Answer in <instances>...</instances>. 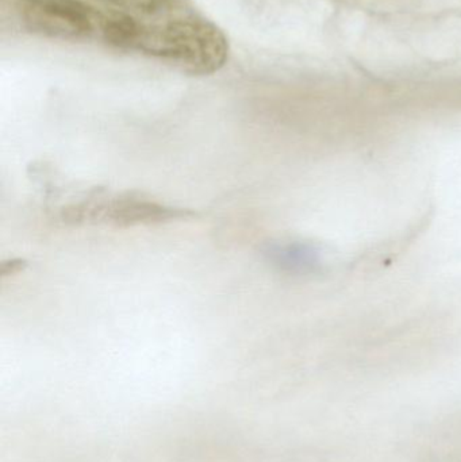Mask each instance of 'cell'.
<instances>
[{
	"label": "cell",
	"mask_w": 461,
	"mask_h": 462,
	"mask_svg": "<svg viewBox=\"0 0 461 462\" xmlns=\"http://www.w3.org/2000/svg\"><path fill=\"white\" fill-rule=\"evenodd\" d=\"M29 32L56 40L102 43L106 13L91 0H16Z\"/></svg>",
	"instance_id": "1"
},
{
	"label": "cell",
	"mask_w": 461,
	"mask_h": 462,
	"mask_svg": "<svg viewBox=\"0 0 461 462\" xmlns=\"http://www.w3.org/2000/svg\"><path fill=\"white\" fill-rule=\"evenodd\" d=\"M192 217L191 211L134 197L88 200L64 208L61 214L62 221L67 224H107L121 227L167 224Z\"/></svg>",
	"instance_id": "2"
},
{
	"label": "cell",
	"mask_w": 461,
	"mask_h": 462,
	"mask_svg": "<svg viewBox=\"0 0 461 462\" xmlns=\"http://www.w3.org/2000/svg\"><path fill=\"white\" fill-rule=\"evenodd\" d=\"M263 255L271 265L289 273H306L313 271L317 263L316 252L308 245L298 242L268 244L263 249Z\"/></svg>",
	"instance_id": "3"
},
{
	"label": "cell",
	"mask_w": 461,
	"mask_h": 462,
	"mask_svg": "<svg viewBox=\"0 0 461 462\" xmlns=\"http://www.w3.org/2000/svg\"><path fill=\"white\" fill-rule=\"evenodd\" d=\"M26 266V261L23 260H11L7 263H3L2 265V276H10V274L18 273L22 269Z\"/></svg>",
	"instance_id": "4"
}]
</instances>
